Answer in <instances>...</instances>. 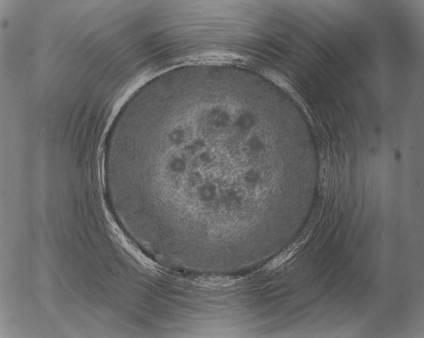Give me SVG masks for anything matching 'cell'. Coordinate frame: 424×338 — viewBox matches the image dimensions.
Instances as JSON below:
<instances>
[{"instance_id": "obj_1", "label": "cell", "mask_w": 424, "mask_h": 338, "mask_svg": "<svg viewBox=\"0 0 424 338\" xmlns=\"http://www.w3.org/2000/svg\"><path fill=\"white\" fill-rule=\"evenodd\" d=\"M296 246H291L288 249L285 250L284 252H283L282 253L275 257L274 259L269 262L267 265V268H268L269 270H275L280 267L281 265L284 264L285 262L288 261L293 257L296 252Z\"/></svg>"}]
</instances>
